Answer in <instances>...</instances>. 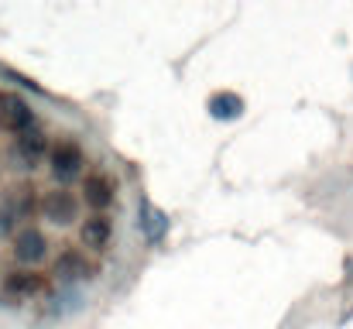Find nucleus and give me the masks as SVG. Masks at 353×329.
Instances as JSON below:
<instances>
[{
	"label": "nucleus",
	"mask_w": 353,
	"mask_h": 329,
	"mask_svg": "<svg viewBox=\"0 0 353 329\" xmlns=\"http://www.w3.org/2000/svg\"><path fill=\"white\" fill-rule=\"evenodd\" d=\"M48 247H52V243H48L45 230L34 226V223L17 226L14 237H10V254H14V261H17L21 268H38V264L48 257Z\"/></svg>",
	"instance_id": "1"
},
{
	"label": "nucleus",
	"mask_w": 353,
	"mask_h": 329,
	"mask_svg": "<svg viewBox=\"0 0 353 329\" xmlns=\"http://www.w3.org/2000/svg\"><path fill=\"white\" fill-rule=\"evenodd\" d=\"M83 165H86V158H83V148L76 144V141H55V144H48V172H52V179L55 182H72V179H79L83 175Z\"/></svg>",
	"instance_id": "2"
},
{
	"label": "nucleus",
	"mask_w": 353,
	"mask_h": 329,
	"mask_svg": "<svg viewBox=\"0 0 353 329\" xmlns=\"http://www.w3.org/2000/svg\"><path fill=\"white\" fill-rule=\"evenodd\" d=\"M38 213L52 226H72L79 219V203H76V196L69 189L59 186V189H48V192L38 196Z\"/></svg>",
	"instance_id": "3"
},
{
	"label": "nucleus",
	"mask_w": 353,
	"mask_h": 329,
	"mask_svg": "<svg viewBox=\"0 0 353 329\" xmlns=\"http://www.w3.org/2000/svg\"><path fill=\"white\" fill-rule=\"evenodd\" d=\"M62 285H83V281H93L97 278V264L83 254V250H62L55 257V271H52Z\"/></svg>",
	"instance_id": "4"
},
{
	"label": "nucleus",
	"mask_w": 353,
	"mask_h": 329,
	"mask_svg": "<svg viewBox=\"0 0 353 329\" xmlns=\"http://www.w3.org/2000/svg\"><path fill=\"white\" fill-rule=\"evenodd\" d=\"M3 295L7 299H34V295H45L48 292V278L34 268H14L10 275H3Z\"/></svg>",
	"instance_id": "5"
},
{
	"label": "nucleus",
	"mask_w": 353,
	"mask_h": 329,
	"mask_svg": "<svg viewBox=\"0 0 353 329\" xmlns=\"http://www.w3.org/2000/svg\"><path fill=\"white\" fill-rule=\"evenodd\" d=\"M0 127H3L7 134L17 137V134L38 127V117H34V110L28 107L21 97H14V93H0Z\"/></svg>",
	"instance_id": "6"
},
{
	"label": "nucleus",
	"mask_w": 353,
	"mask_h": 329,
	"mask_svg": "<svg viewBox=\"0 0 353 329\" xmlns=\"http://www.w3.org/2000/svg\"><path fill=\"white\" fill-rule=\"evenodd\" d=\"M45 154H48V134L41 127H31V130H24V134L14 137V158L21 161V168L31 172Z\"/></svg>",
	"instance_id": "7"
},
{
	"label": "nucleus",
	"mask_w": 353,
	"mask_h": 329,
	"mask_svg": "<svg viewBox=\"0 0 353 329\" xmlns=\"http://www.w3.org/2000/svg\"><path fill=\"white\" fill-rule=\"evenodd\" d=\"M79 240H83V247L93 250V254L107 250L110 240H114V219L107 217V213H90V217L79 223Z\"/></svg>",
	"instance_id": "8"
},
{
	"label": "nucleus",
	"mask_w": 353,
	"mask_h": 329,
	"mask_svg": "<svg viewBox=\"0 0 353 329\" xmlns=\"http://www.w3.org/2000/svg\"><path fill=\"white\" fill-rule=\"evenodd\" d=\"M114 196H117V186H114L110 175L93 172V175L83 179V203H86L93 213H107L110 203H114Z\"/></svg>",
	"instance_id": "9"
},
{
	"label": "nucleus",
	"mask_w": 353,
	"mask_h": 329,
	"mask_svg": "<svg viewBox=\"0 0 353 329\" xmlns=\"http://www.w3.org/2000/svg\"><path fill=\"white\" fill-rule=\"evenodd\" d=\"M206 110H210V117L213 120H236L240 113H243V100L236 97V93H213L210 97V103H206Z\"/></svg>",
	"instance_id": "10"
},
{
	"label": "nucleus",
	"mask_w": 353,
	"mask_h": 329,
	"mask_svg": "<svg viewBox=\"0 0 353 329\" xmlns=\"http://www.w3.org/2000/svg\"><path fill=\"white\" fill-rule=\"evenodd\" d=\"M7 196H10V203H14L17 223H21V226H28V223H31V217L38 213V189L21 186V189H14V192H7Z\"/></svg>",
	"instance_id": "11"
},
{
	"label": "nucleus",
	"mask_w": 353,
	"mask_h": 329,
	"mask_svg": "<svg viewBox=\"0 0 353 329\" xmlns=\"http://www.w3.org/2000/svg\"><path fill=\"white\" fill-rule=\"evenodd\" d=\"M144 230H148V240H151V243L165 240V233H168L165 213H161V210H144Z\"/></svg>",
	"instance_id": "12"
},
{
	"label": "nucleus",
	"mask_w": 353,
	"mask_h": 329,
	"mask_svg": "<svg viewBox=\"0 0 353 329\" xmlns=\"http://www.w3.org/2000/svg\"><path fill=\"white\" fill-rule=\"evenodd\" d=\"M17 226L21 223H17V213H14V203H10V196H3L0 199V237H14Z\"/></svg>",
	"instance_id": "13"
}]
</instances>
